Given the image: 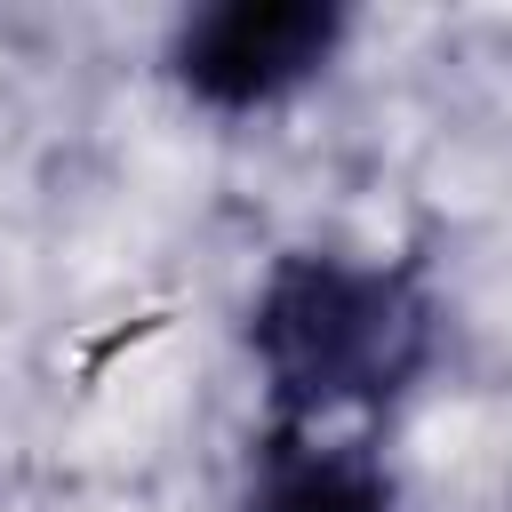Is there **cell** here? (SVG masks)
<instances>
[{"label": "cell", "instance_id": "1", "mask_svg": "<svg viewBox=\"0 0 512 512\" xmlns=\"http://www.w3.org/2000/svg\"><path fill=\"white\" fill-rule=\"evenodd\" d=\"M248 360L272 424L328 432L336 416H384L440 360V296L400 256L288 248L248 296Z\"/></svg>", "mask_w": 512, "mask_h": 512}, {"label": "cell", "instance_id": "2", "mask_svg": "<svg viewBox=\"0 0 512 512\" xmlns=\"http://www.w3.org/2000/svg\"><path fill=\"white\" fill-rule=\"evenodd\" d=\"M352 40L344 0H208L168 32V80L224 120L304 96Z\"/></svg>", "mask_w": 512, "mask_h": 512}, {"label": "cell", "instance_id": "3", "mask_svg": "<svg viewBox=\"0 0 512 512\" xmlns=\"http://www.w3.org/2000/svg\"><path fill=\"white\" fill-rule=\"evenodd\" d=\"M232 512H408V504H400V480L368 432L264 424Z\"/></svg>", "mask_w": 512, "mask_h": 512}]
</instances>
